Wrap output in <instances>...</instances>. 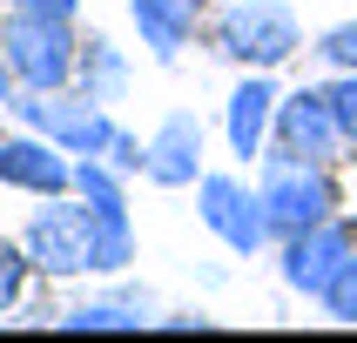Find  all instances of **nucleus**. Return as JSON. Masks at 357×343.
<instances>
[{"mask_svg":"<svg viewBox=\"0 0 357 343\" xmlns=\"http://www.w3.org/2000/svg\"><path fill=\"white\" fill-rule=\"evenodd\" d=\"M27 256H34L40 276H81V269H101V209L95 202H61L47 196L34 222H27Z\"/></svg>","mask_w":357,"mask_h":343,"instance_id":"obj_1","label":"nucleus"},{"mask_svg":"<svg viewBox=\"0 0 357 343\" xmlns=\"http://www.w3.org/2000/svg\"><path fill=\"white\" fill-rule=\"evenodd\" d=\"M303 47V27L283 0H229L216 14V54L243 61V67H283Z\"/></svg>","mask_w":357,"mask_h":343,"instance_id":"obj_2","label":"nucleus"},{"mask_svg":"<svg viewBox=\"0 0 357 343\" xmlns=\"http://www.w3.org/2000/svg\"><path fill=\"white\" fill-rule=\"evenodd\" d=\"M257 196H263V209H270V229H277V236H297V229H310V222H324L337 209V189L324 175V161H303V155H290V148L263 155Z\"/></svg>","mask_w":357,"mask_h":343,"instance_id":"obj_3","label":"nucleus"},{"mask_svg":"<svg viewBox=\"0 0 357 343\" xmlns=\"http://www.w3.org/2000/svg\"><path fill=\"white\" fill-rule=\"evenodd\" d=\"M0 54H7V67H14L20 88H61V81L81 67V40L68 20H47V14H7V27H0Z\"/></svg>","mask_w":357,"mask_h":343,"instance_id":"obj_4","label":"nucleus"},{"mask_svg":"<svg viewBox=\"0 0 357 343\" xmlns=\"http://www.w3.org/2000/svg\"><path fill=\"white\" fill-rule=\"evenodd\" d=\"M14 115L34 128V135H47V141H61L68 155H108V141H115V121L101 115V101H88V95H54V88H20V101H14Z\"/></svg>","mask_w":357,"mask_h":343,"instance_id":"obj_5","label":"nucleus"},{"mask_svg":"<svg viewBox=\"0 0 357 343\" xmlns=\"http://www.w3.org/2000/svg\"><path fill=\"white\" fill-rule=\"evenodd\" d=\"M196 209H202V229H209L222 249H236V256H257L263 242L277 236L263 196H257V189H243L236 175H202L196 182Z\"/></svg>","mask_w":357,"mask_h":343,"instance_id":"obj_6","label":"nucleus"},{"mask_svg":"<svg viewBox=\"0 0 357 343\" xmlns=\"http://www.w3.org/2000/svg\"><path fill=\"white\" fill-rule=\"evenodd\" d=\"M351 256H357L351 229H344L337 216H324V222H310V229H297V236H283V282H290L297 296L324 303V289L337 282V269Z\"/></svg>","mask_w":357,"mask_h":343,"instance_id":"obj_7","label":"nucleus"},{"mask_svg":"<svg viewBox=\"0 0 357 343\" xmlns=\"http://www.w3.org/2000/svg\"><path fill=\"white\" fill-rule=\"evenodd\" d=\"M277 148L303 161H331L344 148V128L331 115V95L324 88H297V95H277Z\"/></svg>","mask_w":357,"mask_h":343,"instance_id":"obj_8","label":"nucleus"},{"mask_svg":"<svg viewBox=\"0 0 357 343\" xmlns=\"http://www.w3.org/2000/svg\"><path fill=\"white\" fill-rule=\"evenodd\" d=\"M61 155H68L61 141L27 128L20 141H0V182H7V189H27V196H68V189H75V168Z\"/></svg>","mask_w":357,"mask_h":343,"instance_id":"obj_9","label":"nucleus"},{"mask_svg":"<svg viewBox=\"0 0 357 343\" xmlns=\"http://www.w3.org/2000/svg\"><path fill=\"white\" fill-rule=\"evenodd\" d=\"M202 168V121L196 115H169L155 135L142 141V175L155 189H189Z\"/></svg>","mask_w":357,"mask_h":343,"instance_id":"obj_10","label":"nucleus"},{"mask_svg":"<svg viewBox=\"0 0 357 343\" xmlns=\"http://www.w3.org/2000/svg\"><path fill=\"white\" fill-rule=\"evenodd\" d=\"M277 128V88H270V74L263 67H250V74L229 88V108H222V135H229V155H263V135Z\"/></svg>","mask_w":357,"mask_h":343,"instance_id":"obj_11","label":"nucleus"},{"mask_svg":"<svg viewBox=\"0 0 357 343\" xmlns=\"http://www.w3.org/2000/svg\"><path fill=\"white\" fill-rule=\"evenodd\" d=\"M128 14H135L149 54H155V61H176L182 40H189V27H196V14H202V0H128Z\"/></svg>","mask_w":357,"mask_h":343,"instance_id":"obj_12","label":"nucleus"},{"mask_svg":"<svg viewBox=\"0 0 357 343\" xmlns=\"http://www.w3.org/2000/svg\"><path fill=\"white\" fill-rule=\"evenodd\" d=\"M81 95L88 101H115L121 95V81H128V61H121V47L115 40H101V34H88V47H81Z\"/></svg>","mask_w":357,"mask_h":343,"instance_id":"obj_13","label":"nucleus"},{"mask_svg":"<svg viewBox=\"0 0 357 343\" xmlns=\"http://www.w3.org/2000/svg\"><path fill=\"white\" fill-rule=\"evenodd\" d=\"M75 196H81V202H95L101 216H128V209H121V182H115V168H101L95 155L75 168Z\"/></svg>","mask_w":357,"mask_h":343,"instance_id":"obj_14","label":"nucleus"},{"mask_svg":"<svg viewBox=\"0 0 357 343\" xmlns=\"http://www.w3.org/2000/svg\"><path fill=\"white\" fill-rule=\"evenodd\" d=\"M27 269H34L27 242H0V317L20 303V289H27Z\"/></svg>","mask_w":357,"mask_h":343,"instance_id":"obj_15","label":"nucleus"},{"mask_svg":"<svg viewBox=\"0 0 357 343\" xmlns=\"http://www.w3.org/2000/svg\"><path fill=\"white\" fill-rule=\"evenodd\" d=\"M61 330H142V317H128L121 303H81L61 317Z\"/></svg>","mask_w":357,"mask_h":343,"instance_id":"obj_16","label":"nucleus"},{"mask_svg":"<svg viewBox=\"0 0 357 343\" xmlns=\"http://www.w3.org/2000/svg\"><path fill=\"white\" fill-rule=\"evenodd\" d=\"M317 54L331 67H344V74H357V20H337L331 34H317Z\"/></svg>","mask_w":357,"mask_h":343,"instance_id":"obj_17","label":"nucleus"},{"mask_svg":"<svg viewBox=\"0 0 357 343\" xmlns=\"http://www.w3.org/2000/svg\"><path fill=\"white\" fill-rule=\"evenodd\" d=\"M324 310H331L337 323H357V256L344 262V269H337V282L324 289Z\"/></svg>","mask_w":357,"mask_h":343,"instance_id":"obj_18","label":"nucleus"},{"mask_svg":"<svg viewBox=\"0 0 357 343\" xmlns=\"http://www.w3.org/2000/svg\"><path fill=\"white\" fill-rule=\"evenodd\" d=\"M331 115H337V128H344V141H357V74H337L331 88Z\"/></svg>","mask_w":357,"mask_h":343,"instance_id":"obj_19","label":"nucleus"},{"mask_svg":"<svg viewBox=\"0 0 357 343\" xmlns=\"http://www.w3.org/2000/svg\"><path fill=\"white\" fill-rule=\"evenodd\" d=\"M108 168H115V175L142 168V141H135V135H121V128H115V141H108Z\"/></svg>","mask_w":357,"mask_h":343,"instance_id":"obj_20","label":"nucleus"},{"mask_svg":"<svg viewBox=\"0 0 357 343\" xmlns=\"http://www.w3.org/2000/svg\"><path fill=\"white\" fill-rule=\"evenodd\" d=\"M20 14H47V20H75V0H14Z\"/></svg>","mask_w":357,"mask_h":343,"instance_id":"obj_21","label":"nucleus"},{"mask_svg":"<svg viewBox=\"0 0 357 343\" xmlns=\"http://www.w3.org/2000/svg\"><path fill=\"white\" fill-rule=\"evenodd\" d=\"M20 101V81H14V67H7V54H0V108H14Z\"/></svg>","mask_w":357,"mask_h":343,"instance_id":"obj_22","label":"nucleus"}]
</instances>
